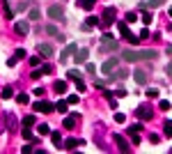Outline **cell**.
I'll return each mask as SVG.
<instances>
[{
    "mask_svg": "<svg viewBox=\"0 0 172 154\" xmlns=\"http://www.w3.org/2000/svg\"><path fill=\"white\" fill-rule=\"evenodd\" d=\"M156 55L158 53L156 51H133V49H129V51H122V60L124 62H140V60H156Z\"/></svg>",
    "mask_w": 172,
    "mask_h": 154,
    "instance_id": "cell-1",
    "label": "cell"
},
{
    "mask_svg": "<svg viewBox=\"0 0 172 154\" xmlns=\"http://www.w3.org/2000/svg\"><path fill=\"white\" fill-rule=\"evenodd\" d=\"M112 51H117V39L110 32H103L99 39V53H112Z\"/></svg>",
    "mask_w": 172,
    "mask_h": 154,
    "instance_id": "cell-2",
    "label": "cell"
},
{
    "mask_svg": "<svg viewBox=\"0 0 172 154\" xmlns=\"http://www.w3.org/2000/svg\"><path fill=\"white\" fill-rule=\"evenodd\" d=\"M34 113H44V115H48V113H53L55 110V106H53L51 101H46V99H39V101H34Z\"/></svg>",
    "mask_w": 172,
    "mask_h": 154,
    "instance_id": "cell-3",
    "label": "cell"
},
{
    "mask_svg": "<svg viewBox=\"0 0 172 154\" xmlns=\"http://www.w3.org/2000/svg\"><path fill=\"white\" fill-rule=\"evenodd\" d=\"M135 117H138V120H142V122H145V120H152V117H154V110L149 108V106L142 104V106H138V108H135Z\"/></svg>",
    "mask_w": 172,
    "mask_h": 154,
    "instance_id": "cell-4",
    "label": "cell"
},
{
    "mask_svg": "<svg viewBox=\"0 0 172 154\" xmlns=\"http://www.w3.org/2000/svg\"><path fill=\"white\" fill-rule=\"evenodd\" d=\"M48 16L53 21H64V7L62 5H51L48 7Z\"/></svg>",
    "mask_w": 172,
    "mask_h": 154,
    "instance_id": "cell-5",
    "label": "cell"
},
{
    "mask_svg": "<svg viewBox=\"0 0 172 154\" xmlns=\"http://www.w3.org/2000/svg\"><path fill=\"white\" fill-rule=\"evenodd\" d=\"M115 14H117V12H115V7H108V9H106V14H103V19H101V23H99V26H101V28H108L110 23H115Z\"/></svg>",
    "mask_w": 172,
    "mask_h": 154,
    "instance_id": "cell-6",
    "label": "cell"
},
{
    "mask_svg": "<svg viewBox=\"0 0 172 154\" xmlns=\"http://www.w3.org/2000/svg\"><path fill=\"white\" fill-rule=\"evenodd\" d=\"M76 51H78V46H76L74 41H71V44H67V49H64V51H62V55H60V62L64 64V62L69 60V58H74V53H76Z\"/></svg>",
    "mask_w": 172,
    "mask_h": 154,
    "instance_id": "cell-7",
    "label": "cell"
},
{
    "mask_svg": "<svg viewBox=\"0 0 172 154\" xmlns=\"http://www.w3.org/2000/svg\"><path fill=\"white\" fill-rule=\"evenodd\" d=\"M115 69H117V58H108V60L101 64V72H103L106 76H110L112 72H115Z\"/></svg>",
    "mask_w": 172,
    "mask_h": 154,
    "instance_id": "cell-8",
    "label": "cell"
},
{
    "mask_svg": "<svg viewBox=\"0 0 172 154\" xmlns=\"http://www.w3.org/2000/svg\"><path fill=\"white\" fill-rule=\"evenodd\" d=\"M87 58H90V51H87V49H80V51L74 53V62H76V64H85Z\"/></svg>",
    "mask_w": 172,
    "mask_h": 154,
    "instance_id": "cell-9",
    "label": "cell"
},
{
    "mask_svg": "<svg viewBox=\"0 0 172 154\" xmlns=\"http://www.w3.org/2000/svg\"><path fill=\"white\" fill-rule=\"evenodd\" d=\"M14 30H16V35H28V32H30V23H28V21H16L14 23Z\"/></svg>",
    "mask_w": 172,
    "mask_h": 154,
    "instance_id": "cell-10",
    "label": "cell"
},
{
    "mask_svg": "<svg viewBox=\"0 0 172 154\" xmlns=\"http://www.w3.org/2000/svg\"><path fill=\"white\" fill-rule=\"evenodd\" d=\"M78 145H85V140H78V138H67V140L62 143L64 150H76Z\"/></svg>",
    "mask_w": 172,
    "mask_h": 154,
    "instance_id": "cell-11",
    "label": "cell"
},
{
    "mask_svg": "<svg viewBox=\"0 0 172 154\" xmlns=\"http://www.w3.org/2000/svg\"><path fill=\"white\" fill-rule=\"evenodd\" d=\"M112 140H115V145H117V147H120V150H122V152H131V145H129V143H126V140H124V138H122V136H117V133H115V136H112Z\"/></svg>",
    "mask_w": 172,
    "mask_h": 154,
    "instance_id": "cell-12",
    "label": "cell"
},
{
    "mask_svg": "<svg viewBox=\"0 0 172 154\" xmlns=\"http://www.w3.org/2000/svg\"><path fill=\"white\" fill-rule=\"evenodd\" d=\"M168 0H147V2H140V9H156V7H161V5H165Z\"/></svg>",
    "mask_w": 172,
    "mask_h": 154,
    "instance_id": "cell-13",
    "label": "cell"
},
{
    "mask_svg": "<svg viewBox=\"0 0 172 154\" xmlns=\"http://www.w3.org/2000/svg\"><path fill=\"white\" fill-rule=\"evenodd\" d=\"M133 78H135V83H140V85H147V81H149V74L142 72V69H138V72L133 74Z\"/></svg>",
    "mask_w": 172,
    "mask_h": 154,
    "instance_id": "cell-14",
    "label": "cell"
},
{
    "mask_svg": "<svg viewBox=\"0 0 172 154\" xmlns=\"http://www.w3.org/2000/svg\"><path fill=\"white\" fill-rule=\"evenodd\" d=\"M37 51H39L41 58H51V55H53V46H51V44H39Z\"/></svg>",
    "mask_w": 172,
    "mask_h": 154,
    "instance_id": "cell-15",
    "label": "cell"
},
{
    "mask_svg": "<svg viewBox=\"0 0 172 154\" xmlns=\"http://www.w3.org/2000/svg\"><path fill=\"white\" fill-rule=\"evenodd\" d=\"M76 120H78V113H74V115H69V117H64V122H62V127L64 129H74V124Z\"/></svg>",
    "mask_w": 172,
    "mask_h": 154,
    "instance_id": "cell-16",
    "label": "cell"
},
{
    "mask_svg": "<svg viewBox=\"0 0 172 154\" xmlns=\"http://www.w3.org/2000/svg\"><path fill=\"white\" fill-rule=\"evenodd\" d=\"M51 140H53V145H55L57 150H62V133L60 131H51Z\"/></svg>",
    "mask_w": 172,
    "mask_h": 154,
    "instance_id": "cell-17",
    "label": "cell"
},
{
    "mask_svg": "<svg viewBox=\"0 0 172 154\" xmlns=\"http://www.w3.org/2000/svg\"><path fill=\"white\" fill-rule=\"evenodd\" d=\"M126 76H129V72H126V69H117V72H112L110 76H108V81H117V78H126Z\"/></svg>",
    "mask_w": 172,
    "mask_h": 154,
    "instance_id": "cell-18",
    "label": "cell"
},
{
    "mask_svg": "<svg viewBox=\"0 0 172 154\" xmlns=\"http://www.w3.org/2000/svg\"><path fill=\"white\" fill-rule=\"evenodd\" d=\"M55 110H57V113H67V110H69V101H67V99H60V101H57L55 104Z\"/></svg>",
    "mask_w": 172,
    "mask_h": 154,
    "instance_id": "cell-19",
    "label": "cell"
},
{
    "mask_svg": "<svg viewBox=\"0 0 172 154\" xmlns=\"http://www.w3.org/2000/svg\"><path fill=\"white\" fill-rule=\"evenodd\" d=\"M76 5H78V7H83V9H87V12H90V9L94 7V5H97V0H78Z\"/></svg>",
    "mask_w": 172,
    "mask_h": 154,
    "instance_id": "cell-20",
    "label": "cell"
},
{
    "mask_svg": "<svg viewBox=\"0 0 172 154\" xmlns=\"http://www.w3.org/2000/svg\"><path fill=\"white\" fill-rule=\"evenodd\" d=\"M53 90H55V92H67V81H55V83H53Z\"/></svg>",
    "mask_w": 172,
    "mask_h": 154,
    "instance_id": "cell-21",
    "label": "cell"
},
{
    "mask_svg": "<svg viewBox=\"0 0 172 154\" xmlns=\"http://www.w3.org/2000/svg\"><path fill=\"white\" fill-rule=\"evenodd\" d=\"M37 133L39 136H51V127L48 124H37Z\"/></svg>",
    "mask_w": 172,
    "mask_h": 154,
    "instance_id": "cell-22",
    "label": "cell"
},
{
    "mask_svg": "<svg viewBox=\"0 0 172 154\" xmlns=\"http://www.w3.org/2000/svg\"><path fill=\"white\" fill-rule=\"evenodd\" d=\"M21 136H23L25 140H32V138H34V133L30 131V127H25V124H23V129H21Z\"/></svg>",
    "mask_w": 172,
    "mask_h": 154,
    "instance_id": "cell-23",
    "label": "cell"
},
{
    "mask_svg": "<svg viewBox=\"0 0 172 154\" xmlns=\"http://www.w3.org/2000/svg\"><path fill=\"white\" fill-rule=\"evenodd\" d=\"M117 30H120L124 37L129 35V26H126V21H117Z\"/></svg>",
    "mask_w": 172,
    "mask_h": 154,
    "instance_id": "cell-24",
    "label": "cell"
},
{
    "mask_svg": "<svg viewBox=\"0 0 172 154\" xmlns=\"http://www.w3.org/2000/svg\"><path fill=\"white\" fill-rule=\"evenodd\" d=\"M140 19H142L145 26H149V23L154 21V14H152V12H145V14H140Z\"/></svg>",
    "mask_w": 172,
    "mask_h": 154,
    "instance_id": "cell-25",
    "label": "cell"
},
{
    "mask_svg": "<svg viewBox=\"0 0 172 154\" xmlns=\"http://www.w3.org/2000/svg\"><path fill=\"white\" fill-rule=\"evenodd\" d=\"M28 19H30V21H39V19H41L39 9H37V7H32V9H30V16H28Z\"/></svg>",
    "mask_w": 172,
    "mask_h": 154,
    "instance_id": "cell-26",
    "label": "cell"
},
{
    "mask_svg": "<svg viewBox=\"0 0 172 154\" xmlns=\"http://www.w3.org/2000/svg\"><path fill=\"white\" fill-rule=\"evenodd\" d=\"M7 124H9V127H7V129H9V131H14V129H16V117H14V115H11V113L7 115Z\"/></svg>",
    "mask_w": 172,
    "mask_h": 154,
    "instance_id": "cell-27",
    "label": "cell"
},
{
    "mask_svg": "<svg viewBox=\"0 0 172 154\" xmlns=\"http://www.w3.org/2000/svg\"><path fill=\"white\" fill-rule=\"evenodd\" d=\"M16 101L19 104H30V97H28L25 92H21V94H16Z\"/></svg>",
    "mask_w": 172,
    "mask_h": 154,
    "instance_id": "cell-28",
    "label": "cell"
},
{
    "mask_svg": "<svg viewBox=\"0 0 172 154\" xmlns=\"http://www.w3.org/2000/svg\"><path fill=\"white\" fill-rule=\"evenodd\" d=\"M0 97H2V99H11V97H14V90H11V87H5V90L0 92Z\"/></svg>",
    "mask_w": 172,
    "mask_h": 154,
    "instance_id": "cell-29",
    "label": "cell"
},
{
    "mask_svg": "<svg viewBox=\"0 0 172 154\" xmlns=\"http://www.w3.org/2000/svg\"><path fill=\"white\" fill-rule=\"evenodd\" d=\"M34 122H37V117H34V115H25V117H23V124H25V127H32Z\"/></svg>",
    "mask_w": 172,
    "mask_h": 154,
    "instance_id": "cell-30",
    "label": "cell"
},
{
    "mask_svg": "<svg viewBox=\"0 0 172 154\" xmlns=\"http://www.w3.org/2000/svg\"><path fill=\"white\" fill-rule=\"evenodd\" d=\"M165 136H168V138H172V120H165Z\"/></svg>",
    "mask_w": 172,
    "mask_h": 154,
    "instance_id": "cell-31",
    "label": "cell"
},
{
    "mask_svg": "<svg viewBox=\"0 0 172 154\" xmlns=\"http://www.w3.org/2000/svg\"><path fill=\"white\" fill-rule=\"evenodd\" d=\"M67 101H69V106H76V104L80 101V97H78V94H69V97H67Z\"/></svg>",
    "mask_w": 172,
    "mask_h": 154,
    "instance_id": "cell-32",
    "label": "cell"
},
{
    "mask_svg": "<svg viewBox=\"0 0 172 154\" xmlns=\"http://www.w3.org/2000/svg\"><path fill=\"white\" fill-rule=\"evenodd\" d=\"M46 32H48V35H53V37H57V35H60V32H57V28L53 26V23H48V26H46Z\"/></svg>",
    "mask_w": 172,
    "mask_h": 154,
    "instance_id": "cell-33",
    "label": "cell"
},
{
    "mask_svg": "<svg viewBox=\"0 0 172 154\" xmlns=\"http://www.w3.org/2000/svg\"><path fill=\"white\" fill-rule=\"evenodd\" d=\"M41 76H44V72H41V67H39V69H34V72L30 74V78H32V81H39Z\"/></svg>",
    "mask_w": 172,
    "mask_h": 154,
    "instance_id": "cell-34",
    "label": "cell"
},
{
    "mask_svg": "<svg viewBox=\"0 0 172 154\" xmlns=\"http://www.w3.org/2000/svg\"><path fill=\"white\" fill-rule=\"evenodd\" d=\"M115 122L117 124H124V122H126V115H124V113H115Z\"/></svg>",
    "mask_w": 172,
    "mask_h": 154,
    "instance_id": "cell-35",
    "label": "cell"
},
{
    "mask_svg": "<svg viewBox=\"0 0 172 154\" xmlns=\"http://www.w3.org/2000/svg\"><path fill=\"white\" fill-rule=\"evenodd\" d=\"M14 58H16V60H23V58H25V49H16Z\"/></svg>",
    "mask_w": 172,
    "mask_h": 154,
    "instance_id": "cell-36",
    "label": "cell"
},
{
    "mask_svg": "<svg viewBox=\"0 0 172 154\" xmlns=\"http://www.w3.org/2000/svg\"><path fill=\"white\" fill-rule=\"evenodd\" d=\"M126 41H131V44H138L140 37H138V35H131V32H129V35H126Z\"/></svg>",
    "mask_w": 172,
    "mask_h": 154,
    "instance_id": "cell-37",
    "label": "cell"
},
{
    "mask_svg": "<svg viewBox=\"0 0 172 154\" xmlns=\"http://www.w3.org/2000/svg\"><path fill=\"white\" fill-rule=\"evenodd\" d=\"M85 72L87 74H94V72H97V67H94L92 62H85Z\"/></svg>",
    "mask_w": 172,
    "mask_h": 154,
    "instance_id": "cell-38",
    "label": "cell"
},
{
    "mask_svg": "<svg viewBox=\"0 0 172 154\" xmlns=\"http://www.w3.org/2000/svg\"><path fill=\"white\" fill-rule=\"evenodd\" d=\"M39 62H41V55H32V58H30V64H32V67H37Z\"/></svg>",
    "mask_w": 172,
    "mask_h": 154,
    "instance_id": "cell-39",
    "label": "cell"
},
{
    "mask_svg": "<svg viewBox=\"0 0 172 154\" xmlns=\"http://www.w3.org/2000/svg\"><path fill=\"white\" fill-rule=\"evenodd\" d=\"M5 16H7V19H14V12H11V7H7V2H5Z\"/></svg>",
    "mask_w": 172,
    "mask_h": 154,
    "instance_id": "cell-40",
    "label": "cell"
},
{
    "mask_svg": "<svg viewBox=\"0 0 172 154\" xmlns=\"http://www.w3.org/2000/svg\"><path fill=\"white\" fill-rule=\"evenodd\" d=\"M76 90H78V92H85V83H83L80 78L76 81Z\"/></svg>",
    "mask_w": 172,
    "mask_h": 154,
    "instance_id": "cell-41",
    "label": "cell"
},
{
    "mask_svg": "<svg viewBox=\"0 0 172 154\" xmlns=\"http://www.w3.org/2000/svg\"><path fill=\"white\" fill-rule=\"evenodd\" d=\"M135 19H138V14H135V12H129V14H126V23H131V21H135Z\"/></svg>",
    "mask_w": 172,
    "mask_h": 154,
    "instance_id": "cell-42",
    "label": "cell"
},
{
    "mask_svg": "<svg viewBox=\"0 0 172 154\" xmlns=\"http://www.w3.org/2000/svg\"><path fill=\"white\" fill-rule=\"evenodd\" d=\"M147 97L149 99H158V90H147Z\"/></svg>",
    "mask_w": 172,
    "mask_h": 154,
    "instance_id": "cell-43",
    "label": "cell"
},
{
    "mask_svg": "<svg viewBox=\"0 0 172 154\" xmlns=\"http://www.w3.org/2000/svg\"><path fill=\"white\" fill-rule=\"evenodd\" d=\"M158 108H161V110H170V101H165V99H163V101L158 104Z\"/></svg>",
    "mask_w": 172,
    "mask_h": 154,
    "instance_id": "cell-44",
    "label": "cell"
},
{
    "mask_svg": "<svg viewBox=\"0 0 172 154\" xmlns=\"http://www.w3.org/2000/svg\"><path fill=\"white\" fill-rule=\"evenodd\" d=\"M149 140H152L154 145H156V143H161V136H158V133H152V136H149Z\"/></svg>",
    "mask_w": 172,
    "mask_h": 154,
    "instance_id": "cell-45",
    "label": "cell"
},
{
    "mask_svg": "<svg viewBox=\"0 0 172 154\" xmlns=\"http://www.w3.org/2000/svg\"><path fill=\"white\" fill-rule=\"evenodd\" d=\"M115 94H117V97H126V90H124V87L120 85V87H117V90H115Z\"/></svg>",
    "mask_w": 172,
    "mask_h": 154,
    "instance_id": "cell-46",
    "label": "cell"
},
{
    "mask_svg": "<svg viewBox=\"0 0 172 154\" xmlns=\"http://www.w3.org/2000/svg\"><path fill=\"white\" fill-rule=\"evenodd\" d=\"M41 72H44V74H51V72H53V67H51V64H48V62H46V64H44V67H41Z\"/></svg>",
    "mask_w": 172,
    "mask_h": 154,
    "instance_id": "cell-47",
    "label": "cell"
},
{
    "mask_svg": "<svg viewBox=\"0 0 172 154\" xmlns=\"http://www.w3.org/2000/svg\"><path fill=\"white\" fill-rule=\"evenodd\" d=\"M67 76H69V78H74V81H78V78H80V74H78V72H69Z\"/></svg>",
    "mask_w": 172,
    "mask_h": 154,
    "instance_id": "cell-48",
    "label": "cell"
},
{
    "mask_svg": "<svg viewBox=\"0 0 172 154\" xmlns=\"http://www.w3.org/2000/svg\"><path fill=\"white\" fill-rule=\"evenodd\" d=\"M165 72H168V78L172 81V60H170V64H168V69H165Z\"/></svg>",
    "mask_w": 172,
    "mask_h": 154,
    "instance_id": "cell-49",
    "label": "cell"
},
{
    "mask_svg": "<svg viewBox=\"0 0 172 154\" xmlns=\"http://www.w3.org/2000/svg\"><path fill=\"white\" fill-rule=\"evenodd\" d=\"M170 16H172V7H170Z\"/></svg>",
    "mask_w": 172,
    "mask_h": 154,
    "instance_id": "cell-50",
    "label": "cell"
}]
</instances>
